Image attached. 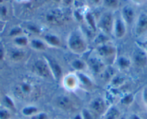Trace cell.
<instances>
[{
    "label": "cell",
    "instance_id": "obj_43",
    "mask_svg": "<svg viewBox=\"0 0 147 119\" xmlns=\"http://www.w3.org/2000/svg\"><path fill=\"white\" fill-rule=\"evenodd\" d=\"M144 46H145V49H144V50H145V51L146 52V53H147V44L144 45Z\"/></svg>",
    "mask_w": 147,
    "mask_h": 119
},
{
    "label": "cell",
    "instance_id": "obj_27",
    "mask_svg": "<svg viewBox=\"0 0 147 119\" xmlns=\"http://www.w3.org/2000/svg\"><path fill=\"white\" fill-rule=\"evenodd\" d=\"M9 10L5 3L0 5V21L6 20L9 16Z\"/></svg>",
    "mask_w": 147,
    "mask_h": 119
},
{
    "label": "cell",
    "instance_id": "obj_10",
    "mask_svg": "<svg viewBox=\"0 0 147 119\" xmlns=\"http://www.w3.org/2000/svg\"><path fill=\"white\" fill-rule=\"evenodd\" d=\"M91 111L97 114H104L107 110L106 108L105 101L100 97H97L91 100L90 103Z\"/></svg>",
    "mask_w": 147,
    "mask_h": 119
},
{
    "label": "cell",
    "instance_id": "obj_35",
    "mask_svg": "<svg viewBox=\"0 0 147 119\" xmlns=\"http://www.w3.org/2000/svg\"><path fill=\"white\" fill-rule=\"evenodd\" d=\"M142 101L144 105L147 107V87H145L142 91Z\"/></svg>",
    "mask_w": 147,
    "mask_h": 119
},
{
    "label": "cell",
    "instance_id": "obj_12",
    "mask_svg": "<svg viewBox=\"0 0 147 119\" xmlns=\"http://www.w3.org/2000/svg\"><path fill=\"white\" fill-rule=\"evenodd\" d=\"M134 62L136 65L139 67H142L147 64V53L143 49H136L134 53Z\"/></svg>",
    "mask_w": 147,
    "mask_h": 119
},
{
    "label": "cell",
    "instance_id": "obj_24",
    "mask_svg": "<svg viewBox=\"0 0 147 119\" xmlns=\"http://www.w3.org/2000/svg\"><path fill=\"white\" fill-rule=\"evenodd\" d=\"M33 88L30 83L23 82L20 85V91L24 95H30L32 93Z\"/></svg>",
    "mask_w": 147,
    "mask_h": 119
},
{
    "label": "cell",
    "instance_id": "obj_30",
    "mask_svg": "<svg viewBox=\"0 0 147 119\" xmlns=\"http://www.w3.org/2000/svg\"><path fill=\"white\" fill-rule=\"evenodd\" d=\"M22 29L19 26H15L14 28H12V29L9 31V35L12 38H15V37L20 36V35H22Z\"/></svg>",
    "mask_w": 147,
    "mask_h": 119
},
{
    "label": "cell",
    "instance_id": "obj_6",
    "mask_svg": "<svg viewBox=\"0 0 147 119\" xmlns=\"http://www.w3.org/2000/svg\"><path fill=\"white\" fill-rule=\"evenodd\" d=\"M147 32V13L141 12L136 19L135 25V34L141 37Z\"/></svg>",
    "mask_w": 147,
    "mask_h": 119
},
{
    "label": "cell",
    "instance_id": "obj_26",
    "mask_svg": "<svg viewBox=\"0 0 147 119\" xmlns=\"http://www.w3.org/2000/svg\"><path fill=\"white\" fill-rule=\"evenodd\" d=\"M3 103L4 107L9 109L10 111H14V110H16L15 103H14L12 97H9V95H5V97H3Z\"/></svg>",
    "mask_w": 147,
    "mask_h": 119
},
{
    "label": "cell",
    "instance_id": "obj_15",
    "mask_svg": "<svg viewBox=\"0 0 147 119\" xmlns=\"http://www.w3.org/2000/svg\"><path fill=\"white\" fill-rule=\"evenodd\" d=\"M44 41L46 45L52 47H60L61 46V41L58 35L52 33H47L44 35Z\"/></svg>",
    "mask_w": 147,
    "mask_h": 119
},
{
    "label": "cell",
    "instance_id": "obj_4",
    "mask_svg": "<svg viewBox=\"0 0 147 119\" xmlns=\"http://www.w3.org/2000/svg\"><path fill=\"white\" fill-rule=\"evenodd\" d=\"M97 55L104 62V60H110L116 54V49L110 43H103L97 46L96 49Z\"/></svg>",
    "mask_w": 147,
    "mask_h": 119
},
{
    "label": "cell",
    "instance_id": "obj_41",
    "mask_svg": "<svg viewBox=\"0 0 147 119\" xmlns=\"http://www.w3.org/2000/svg\"><path fill=\"white\" fill-rule=\"evenodd\" d=\"M74 119H83V118H82V116L81 113H80V114L76 115V116L74 117Z\"/></svg>",
    "mask_w": 147,
    "mask_h": 119
},
{
    "label": "cell",
    "instance_id": "obj_3",
    "mask_svg": "<svg viewBox=\"0 0 147 119\" xmlns=\"http://www.w3.org/2000/svg\"><path fill=\"white\" fill-rule=\"evenodd\" d=\"M32 72L37 76L43 79L53 78L49 64L45 59H38L35 61L32 64Z\"/></svg>",
    "mask_w": 147,
    "mask_h": 119
},
{
    "label": "cell",
    "instance_id": "obj_33",
    "mask_svg": "<svg viewBox=\"0 0 147 119\" xmlns=\"http://www.w3.org/2000/svg\"><path fill=\"white\" fill-rule=\"evenodd\" d=\"M81 115L83 119H94L92 112L89 109H83Z\"/></svg>",
    "mask_w": 147,
    "mask_h": 119
},
{
    "label": "cell",
    "instance_id": "obj_1",
    "mask_svg": "<svg viewBox=\"0 0 147 119\" xmlns=\"http://www.w3.org/2000/svg\"><path fill=\"white\" fill-rule=\"evenodd\" d=\"M67 46L72 52L78 54L84 53L87 49V43L85 38L79 30L71 32L68 37Z\"/></svg>",
    "mask_w": 147,
    "mask_h": 119
},
{
    "label": "cell",
    "instance_id": "obj_8",
    "mask_svg": "<svg viewBox=\"0 0 147 119\" xmlns=\"http://www.w3.org/2000/svg\"><path fill=\"white\" fill-rule=\"evenodd\" d=\"M45 59L49 64L53 79L60 80L63 76V69H62V66H61L60 64L56 59L51 57H46Z\"/></svg>",
    "mask_w": 147,
    "mask_h": 119
},
{
    "label": "cell",
    "instance_id": "obj_44",
    "mask_svg": "<svg viewBox=\"0 0 147 119\" xmlns=\"http://www.w3.org/2000/svg\"><path fill=\"white\" fill-rule=\"evenodd\" d=\"M146 44H147V40H146V41L145 42H144V45H146Z\"/></svg>",
    "mask_w": 147,
    "mask_h": 119
},
{
    "label": "cell",
    "instance_id": "obj_40",
    "mask_svg": "<svg viewBox=\"0 0 147 119\" xmlns=\"http://www.w3.org/2000/svg\"><path fill=\"white\" fill-rule=\"evenodd\" d=\"M129 119H142V118L139 115L136 114V113H133L130 116Z\"/></svg>",
    "mask_w": 147,
    "mask_h": 119
},
{
    "label": "cell",
    "instance_id": "obj_17",
    "mask_svg": "<svg viewBox=\"0 0 147 119\" xmlns=\"http://www.w3.org/2000/svg\"><path fill=\"white\" fill-rule=\"evenodd\" d=\"M29 45L32 49L35 51H43L46 49V43L44 41H42L40 39H32L30 41Z\"/></svg>",
    "mask_w": 147,
    "mask_h": 119
},
{
    "label": "cell",
    "instance_id": "obj_37",
    "mask_svg": "<svg viewBox=\"0 0 147 119\" xmlns=\"http://www.w3.org/2000/svg\"><path fill=\"white\" fill-rule=\"evenodd\" d=\"M5 58V51L3 47H0V62H3Z\"/></svg>",
    "mask_w": 147,
    "mask_h": 119
},
{
    "label": "cell",
    "instance_id": "obj_21",
    "mask_svg": "<svg viewBox=\"0 0 147 119\" xmlns=\"http://www.w3.org/2000/svg\"><path fill=\"white\" fill-rule=\"evenodd\" d=\"M71 66L77 72H82L87 66V63L81 59H74L71 62Z\"/></svg>",
    "mask_w": 147,
    "mask_h": 119
},
{
    "label": "cell",
    "instance_id": "obj_20",
    "mask_svg": "<svg viewBox=\"0 0 147 119\" xmlns=\"http://www.w3.org/2000/svg\"><path fill=\"white\" fill-rule=\"evenodd\" d=\"M40 110L36 106L34 105H28L25 106L22 108V114L25 116H28V117H31V116H34L36 113H38Z\"/></svg>",
    "mask_w": 147,
    "mask_h": 119
},
{
    "label": "cell",
    "instance_id": "obj_23",
    "mask_svg": "<svg viewBox=\"0 0 147 119\" xmlns=\"http://www.w3.org/2000/svg\"><path fill=\"white\" fill-rule=\"evenodd\" d=\"M84 19H85L86 22H87L88 26L91 28L93 32H95L96 29H97V24H96V21L94 20L93 15L90 12H87L85 14L84 16Z\"/></svg>",
    "mask_w": 147,
    "mask_h": 119
},
{
    "label": "cell",
    "instance_id": "obj_38",
    "mask_svg": "<svg viewBox=\"0 0 147 119\" xmlns=\"http://www.w3.org/2000/svg\"><path fill=\"white\" fill-rule=\"evenodd\" d=\"M90 4L94 6H98V5H101L103 3V0H88Z\"/></svg>",
    "mask_w": 147,
    "mask_h": 119
},
{
    "label": "cell",
    "instance_id": "obj_39",
    "mask_svg": "<svg viewBox=\"0 0 147 119\" xmlns=\"http://www.w3.org/2000/svg\"><path fill=\"white\" fill-rule=\"evenodd\" d=\"M131 2L137 5H142L147 2V0H131Z\"/></svg>",
    "mask_w": 147,
    "mask_h": 119
},
{
    "label": "cell",
    "instance_id": "obj_25",
    "mask_svg": "<svg viewBox=\"0 0 147 119\" xmlns=\"http://www.w3.org/2000/svg\"><path fill=\"white\" fill-rule=\"evenodd\" d=\"M78 81L80 82V83L87 88L91 87L92 86V82L90 79V77H88L87 75H84L82 72H80L78 74Z\"/></svg>",
    "mask_w": 147,
    "mask_h": 119
},
{
    "label": "cell",
    "instance_id": "obj_14",
    "mask_svg": "<svg viewBox=\"0 0 147 119\" xmlns=\"http://www.w3.org/2000/svg\"><path fill=\"white\" fill-rule=\"evenodd\" d=\"M56 105L58 107L65 110H69L71 109L72 101L68 96L61 95L56 99Z\"/></svg>",
    "mask_w": 147,
    "mask_h": 119
},
{
    "label": "cell",
    "instance_id": "obj_9",
    "mask_svg": "<svg viewBox=\"0 0 147 119\" xmlns=\"http://www.w3.org/2000/svg\"><path fill=\"white\" fill-rule=\"evenodd\" d=\"M46 20L51 25H60L63 22V14L59 9H52L46 14Z\"/></svg>",
    "mask_w": 147,
    "mask_h": 119
},
{
    "label": "cell",
    "instance_id": "obj_2",
    "mask_svg": "<svg viewBox=\"0 0 147 119\" xmlns=\"http://www.w3.org/2000/svg\"><path fill=\"white\" fill-rule=\"evenodd\" d=\"M114 18H115V17L110 12H104L101 15L98 22H97V26L101 30L102 33L107 35L113 34Z\"/></svg>",
    "mask_w": 147,
    "mask_h": 119
},
{
    "label": "cell",
    "instance_id": "obj_46",
    "mask_svg": "<svg viewBox=\"0 0 147 119\" xmlns=\"http://www.w3.org/2000/svg\"><path fill=\"white\" fill-rule=\"evenodd\" d=\"M1 22H2V21H1Z\"/></svg>",
    "mask_w": 147,
    "mask_h": 119
},
{
    "label": "cell",
    "instance_id": "obj_5",
    "mask_svg": "<svg viewBox=\"0 0 147 119\" xmlns=\"http://www.w3.org/2000/svg\"><path fill=\"white\" fill-rule=\"evenodd\" d=\"M126 24L123 20L121 14L119 16L116 17L114 18V25H113V34L115 35V38L121 39L123 38L125 35L126 34L127 28Z\"/></svg>",
    "mask_w": 147,
    "mask_h": 119
},
{
    "label": "cell",
    "instance_id": "obj_22",
    "mask_svg": "<svg viewBox=\"0 0 147 119\" xmlns=\"http://www.w3.org/2000/svg\"><path fill=\"white\" fill-rule=\"evenodd\" d=\"M131 65V61L126 56H121L118 59V66L123 70L129 69Z\"/></svg>",
    "mask_w": 147,
    "mask_h": 119
},
{
    "label": "cell",
    "instance_id": "obj_13",
    "mask_svg": "<svg viewBox=\"0 0 147 119\" xmlns=\"http://www.w3.org/2000/svg\"><path fill=\"white\" fill-rule=\"evenodd\" d=\"M9 59L13 62H20L26 57V53L21 48L11 49L9 52Z\"/></svg>",
    "mask_w": 147,
    "mask_h": 119
},
{
    "label": "cell",
    "instance_id": "obj_31",
    "mask_svg": "<svg viewBox=\"0 0 147 119\" xmlns=\"http://www.w3.org/2000/svg\"><path fill=\"white\" fill-rule=\"evenodd\" d=\"M11 111L9 109L3 107L0 108V119H10Z\"/></svg>",
    "mask_w": 147,
    "mask_h": 119
},
{
    "label": "cell",
    "instance_id": "obj_42",
    "mask_svg": "<svg viewBox=\"0 0 147 119\" xmlns=\"http://www.w3.org/2000/svg\"><path fill=\"white\" fill-rule=\"evenodd\" d=\"M4 2H5V0H0V5L4 4Z\"/></svg>",
    "mask_w": 147,
    "mask_h": 119
},
{
    "label": "cell",
    "instance_id": "obj_19",
    "mask_svg": "<svg viewBox=\"0 0 147 119\" xmlns=\"http://www.w3.org/2000/svg\"><path fill=\"white\" fill-rule=\"evenodd\" d=\"M13 42L18 48H23L29 44V40L26 36L20 35L13 38Z\"/></svg>",
    "mask_w": 147,
    "mask_h": 119
},
{
    "label": "cell",
    "instance_id": "obj_34",
    "mask_svg": "<svg viewBox=\"0 0 147 119\" xmlns=\"http://www.w3.org/2000/svg\"><path fill=\"white\" fill-rule=\"evenodd\" d=\"M30 119H49V118L46 113L39 111L38 113H36L35 115L31 116Z\"/></svg>",
    "mask_w": 147,
    "mask_h": 119
},
{
    "label": "cell",
    "instance_id": "obj_16",
    "mask_svg": "<svg viewBox=\"0 0 147 119\" xmlns=\"http://www.w3.org/2000/svg\"><path fill=\"white\" fill-rule=\"evenodd\" d=\"M78 78L72 74H69L64 78L63 85L67 90H74L78 84Z\"/></svg>",
    "mask_w": 147,
    "mask_h": 119
},
{
    "label": "cell",
    "instance_id": "obj_36",
    "mask_svg": "<svg viewBox=\"0 0 147 119\" xmlns=\"http://www.w3.org/2000/svg\"><path fill=\"white\" fill-rule=\"evenodd\" d=\"M28 28L30 30V32H32V33L38 34V33H39V32H40V30H39L38 28H37L35 25H28Z\"/></svg>",
    "mask_w": 147,
    "mask_h": 119
},
{
    "label": "cell",
    "instance_id": "obj_45",
    "mask_svg": "<svg viewBox=\"0 0 147 119\" xmlns=\"http://www.w3.org/2000/svg\"><path fill=\"white\" fill-rule=\"evenodd\" d=\"M54 119H56V118H54Z\"/></svg>",
    "mask_w": 147,
    "mask_h": 119
},
{
    "label": "cell",
    "instance_id": "obj_18",
    "mask_svg": "<svg viewBox=\"0 0 147 119\" xmlns=\"http://www.w3.org/2000/svg\"><path fill=\"white\" fill-rule=\"evenodd\" d=\"M121 113L117 108L110 107L103 114V119H119Z\"/></svg>",
    "mask_w": 147,
    "mask_h": 119
},
{
    "label": "cell",
    "instance_id": "obj_11",
    "mask_svg": "<svg viewBox=\"0 0 147 119\" xmlns=\"http://www.w3.org/2000/svg\"><path fill=\"white\" fill-rule=\"evenodd\" d=\"M121 15L126 25H131L136 19V12L130 5H125L122 8Z\"/></svg>",
    "mask_w": 147,
    "mask_h": 119
},
{
    "label": "cell",
    "instance_id": "obj_28",
    "mask_svg": "<svg viewBox=\"0 0 147 119\" xmlns=\"http://www.w3.org/2000/svg\"><path fill=\"white\" fill-rule=\"evenodd\" d=\"M134 100V95L131 93H128V94L125 95L123 97L121 98V103L124 105H130L132 104V103Z\"/></svg>",
    "mask_w": 147,
    "mask_h": 119
},
{
    "label": "cell",
    "instance_id": "obj_32",
    "mask_svg": "<svg viewBox=\"0 0 147 119\" xmlns=\"http://www.w3.org/2000/svg\"><path fill=\"white\" fill-rule=\"evenodd\" d=\"M124 82H125L124 78L121 77V76H114L111 79V83H112V85L114 86V87H119L120 85L123 84Z\"/></svg>",
    "mask_w": 147,
    "mask_h": 119
},
{
    "label": "cell",
    "instance_id": "obj_7",
    "mask_svg": "<svg viewBox=\"0 0 147 119\" xmlns=\"http://www.w3.org/2000/svg\"><path fill=\"white\" fill-rule=\"evenodd\" d=\"M87 66L90 70L95 74H100L103 73L105 69V65L104 62L99 56H92L88 59L87 63Z\"/></svg>",
    "mask_w": 147,
    "mask_h": 119
},
{
    "label": "cell",
    "instance_id": "obj_29",
    "mask_svg": "<svg viewBox=\"0 0 147 119\" xmlns=\"http://www.w3.org/2000/svg\"><path fill=\"white\" fill-rule=\"evenodd\" d=\"M105 6L110 9H116L118 7L119 2L118 0H103V3Z\"/></svg>",
    "mask_w": 147,
    "mask_h": 119
}]
</instances>
